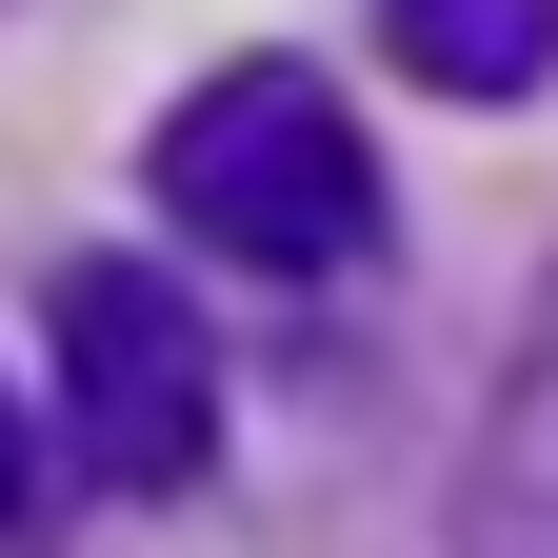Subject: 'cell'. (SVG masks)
I'll use <instances>...</instances> for the list:
<instances>
[{"mask_svg": "<svg viewBox=\"0 0 558 558\" xmlns=\"http://www.w3.org/2000/svg\"><path fill=\"white\" fill-rule=\"evenodd\" d=\"M0 558H40V418L0 399Z\"/></svg>", "mask_w": 558, "mask_h": 558, "instance_id": "5", "label": "cell"}, {"mask_svg": "<svg viewBox=\"0 0 558 558\" xmlns=\"http://www.w3.org/2000/svg\"><path fill=\"white\" fill-rule=\"evenodd\" d=\"M160 220L259 259V279H339L379 240V160H360V120H339L300 60H220V81L160 120Z\"/></svg>", "mask_w": 558, "mask_h": 558, "instance_id": "1", "label": "cell"}, {"mask_svg": "<svg viewBox=\"0 0 558 558\" xmlns=\"http://www.w3.org/2000/svg\"><path fill=\"white\" fill-rule=\"evenodd\" d=\"M379 40L439 100H538L558 81V0H379Z\"/></svg>", "mask_w": 558, "mask_h": 558, "instance_id": "4", "label": "cell"}, {"mask_svg": "<svg viewBox=\"0 0 558 558\" xmlns=\"http://www.w3.org/2000/svg\"><path fill=\"white\" fill-rule=\"evenodd\" d=\"M459 558H558V259L519 300V360L478 399V459H459Z\"/></svg>", "mask_w": 558, "mask_h": 558, "instance_id": "3", "label": "cell"}, {"mask_svg": "<svg viewBox=\"0 0 558 558\" xmlns=\"http://www.w3.org/2000/svg\"><path fill=\"white\" fill-rule=\"evenodd\" d=\"M60 418H81V459L120 499H180V478L220 459V360H199V319H180L160 259H81L60 279Z\"/></svg>", "mask_w": 558, "mask_h": 558, "instance_id": "2", "label": "cell"}]
</instances>
